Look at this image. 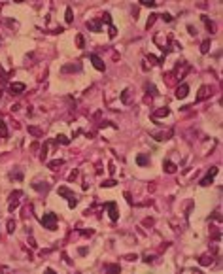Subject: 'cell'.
<instances>
[{"label":"cell","instance_id":"18","mask_svg":"<svg viewBox=\"0 0 223 274\" xmlns=\"http://www.w3.org/2000/svg\"><path fill=\"white\" fill-rule=\"evenodd\" d=\"M0 136H2V138H8V129H6V123L2 121V117H0Z\"/></svg>","mask_w":223,"mask_h":274},{"label":"cell","instance_id":"40","mask_svg":"<svg viewBox=\"0 0 223 274\" xmlns=\"http://www.w3.org/2000/svg\"><path fill=\"white\" fill-rule=\"evenodd\" d=\"M0 98H2V89H0Z\"/></svg>","mask_w":223,"mask_h":274},{"label":"cell","instance_id":"31","mask_svg":"<svg viewBox=\"0 0 223 274\" xmlns=\"http://www.w3.org/2000/svg\"><path fill=\"white\" fill-rule=\"evenodd\" d=\"M106 270H112V272H119V270H121V267H119V265H106Z\"/></svg>","mask_w":223,"mask_h":274},{"label":"cell","instance_id":"15","mask_svg":"<svg viewBox=\"0 0 223 274\" xmlns=\"http://www.w3.org/2000/svg\"><path fill=\"white\" fill-rule=\"evenodd\" d=\"M62 164H65V159H55V161H49V163H47V167L49 168H59V167H62Z\"/></svg>","mask_w":223,"mask_h":274},{"label":"cell","instance_id":"35","mask_svg":"<svg viewBox=\"0 0 223 274\" xmlns=\"http://www.w3.org/2000/svg\"><path fill=\"white\" fill-rule=\"evenodd\" d=\"M115 34H117V30H115V27H114V25H110V38H114Z\"/></svg>","mask_w":223,"mask_h":274},{"label":"cell","instance_id":"19","mask_svg":"<svg viewBox=\"0 0 223 274\" xmlns=\"http://www.w3.org/2000/svg\"><path fill=\"white\" fill-rule=\"evenodd\" d=\"M65 15H66V17H65L66 23H72V21H74V11H72V8H70V6L66 8V13H65Z\"/></svg>","mask_w":223,"mask_h":274},{"label":"cell","instance_id":"37","mask_svg":"<svg viewBox=\"0 0 223 274\" xmlns=\"http://www.w3.org/2000/svg\"><path fill=\"white\" fill-rule=\"evenodd\" d=\"M153 259H155L153 255H144V261H146V263H151V261H153Z\"/></svg>","mask_w":223,"mask_h":274},{"label":"cell","instance_id":"10","mask_svg":"<svg viewBox=\"0 0 223 274\" xmlns=\"http://www.w3.org/2000/svg\"><path fill=\"white\" fill-rule=\"evenodd\" d=\"M187 93H189V87H187L185 83H182V85L176 89V98H185Z\"/></svg>","mask_w":223,"mask_h":274},{"label":"cell","instance_id":"5","mask_svg":"<svg viewBox=\"0 0 223 274\" xmlns=\"http://www.w3.org/2000/svg\"><path fill=\"white\" fill-rule=\"evenodd\" d=\"M208 96H212V87H210V85H202L201 89H198L197 102H201V100H206Z\"/></svg>","mask_w":223,"mask_h":274},{"label":"cell","instance_id":"24","mask_svg":"<svg viewBox=\"0 0 223 274\" xmlns=\"http://www.w3.org/2000/svg\"><path fill=\"white\" fill-rule=\"evenodd\" d=\"M140 2H142V6H146V8H155L157 6L155 0H140Z\"/></svg>","mask_w":223,"mask_h":274},{"label":"cell","instance_id":"8","mask_svg":"<svg viewBox=\"0 0 223 274\" xmlns=\"http://www.w3.org/2000/svg\"><path fill=\"white\" fill-rule=\"evenodd\" d=\"M106 206H108V212H110V219H112V221H117V219H119L117 204H115L114 200H112V202H108V204H106Z\"/></svg>","mask_w":223,"mask_h":274},{"label":"cell","instance_id":"7","mask_svg":"<svg viewBox=\"0 0 223 274\" xmlns=\"http://www.w3.org/2000/svg\"><path fill=\"white\" fill-rule=\"evenodd\" d=\"M25 89H27V85H25V83H21V81H13L10 85L11 95H21V93H25Z\"/></svg>","mask_w":223,"mask_h":274},{"label":"cell","instance_id":"16","mask_svg":"<svg viewBox=\"0 0 223 274\" xmlns=\"http://www.w3.org/2000/svg\"><path fill=\"white\" fill-rule=\"evenodd\" d=\"M170 110L168 108H161V110H155L153 112V117H165V115H168Z\"/></svg>","mask_w":223,"mask_h":274},{"label":"cell","instance_id":"6","mask_svg":"<svg viewBox=\"0 0 223 274\" xmlns=\"http://www.w3.org/2000/svg\"><path fill=\"white\" fill-rule=\"evenodd\" d=\"M216 174H217V168H216V167H212V168H210V170H208V174H206L204 178L201 180V185H202V187H206V185H210V183H212V180H214V176H216Z\"/></svg>","mask_w":223,"mask_h":274},{"label":"cell","instance_id":"36","mask_svg":"<svg viewBox=\"0 0 223 274\" xmlns=\"http://www.w3.org/2000/svg\"><path fill=\"white\" fill-rule=\"evenodd\" d=\"M148 61H151V64H159V59H157V57H153V55H149Z\"/></svg>","mask_w":223,"mask_h":274},{"label":"cell","instance_id":"14","mask_svg":"<svg viewBox=\"0 0 223 274\" xmlns=\"http://www.w3.org/2000/svg\"><path fill=\"white\" fill-rule=\"evenodd\" d=\"M155 138L157 140H170V136H172V131H168V132H155Z\"/></svg>","mask_w":223,"mask_h":274},{"label":"cell","instance_id":"27","mask_svg":"<svg viewBox=\"0 0 223 274\" xmlns=\"http://www.w3.org/2000/svg\"><path fill=\"white\" fill-rule=\"evenodd\" d=\"M198 261H201V265H204V267H206V265H210V263H212V257H210V255H202Z\"/></svg>","mask_w":223,"mask_h":274},{"label":"cell","instance_id":"17","mask_svg":"<svg viewBox=\"0 0 223 274\" xmlns=\"http://www.w3.org/2000/svg\"><path fill=\"white\" fill-rule=\"evenodd\" d=\"M29 132H30L32 136H36V138H40V136L43 134V132H42V129H38V127H32V125L29 127Z\"/></svg>","mask_w":223,"mask_h":274},{"label":"cell","instance_id":"32","mask_svg":"<svg viewBox=\"0 0 223 274\" xmlns=\"http://www.w3.org/2000/svg\"><path fill=\"white\" fill-rule=\"evenodd\" d=\"M129 98H130V96H129V89H127V91H123V95H121V100H123L125 104H129Z\"/></svg>","mask_w":223,"mask_h":274},{"label":"cell","instance_id":"12","mask_svg":"<svg viewBox=\"0 0 223 274\" xmlns=\"http://www.w3.org/2000/svg\"><path fill=\"white\" fill-rule=\"evenodd\" d=\"M148 163H149V157L146 155V153H138L136 155V164L138 167H146Z\"/></svg>","mask_w":223,"mask_h":274},{"label":"cell","instance_id":"34","mask_svg":"<svg viewBox=\"0 0 223 274\" xmlns=\"http://www.w3.org/2000/svg\"><path fill=\"white\" fill-rule=\"evenodd\" d=\"M161 17H163V21H166V23H170V21H172V15H170V13H163Z\"/></svg>","mask_w":223,"mask_h":274},{"label":"cell","instance_id":"3","mask_svg":"<svg viewBox=\"0 0 223 274\" xmlns=\"http://www.w3.org/2000/svg\"><path fill=\"white\" fill-rule=\"evenodd\" d=\"M89 61H91V63H93V66H95V68H97V70H98V72H104V70H106V63H104V61H102V59H100V57H98V55H95V53H91V55H89Z\"/></svg>","mask_w":223,"mask_h":274},{"label":"cell","instance_id":"1","mask_svg":"<svg viewBox=\"0 0 223 274\" xmlns=\"http://www.w3.org/2000/svg\"><path fill=\"white\" fill-rule=\"evenodd\" d=\"M42 225L46 229H49V231H55V229H57V214H53V212L43 214L42 216Z\"/></svg>","mask_w":223,"mask_h":274},{"label":"cell","instance_id":"22","mask_svg":"<svg viewBox=\"0 0 223 274\" xmlns=\"http://www.w3.org/2000/svg\"><path fill=\"white\" fill-rule=\"evenodd\" d=\"M208 51H210V40H204L201 46V53H208Z\"/></svg>","mask_w":223,"mask_h":274},{"label":"cell","instance_id":"28","mask_svg":"<svg viewBox=\"0 0 223 274\" xmlns=\"http://www.w3.org/2000/svg\"><path fill=\"white\" fill-rule=\"evenodd\" d=\"M146 91L149 93V95H157V89H155V85H151V83L148 81L146 83Z\"/></svg>","mask_w":223,"mask_h":274},{"label":"cell","instance_id":"20","mask_svg":"<svg viewBox=\"0 0 223 274\" xmlns=\"http://www.w3.org/2000/svg\"><path fill=\"white\" fill-rule=\"evenodd\" d=\"M76 44H78L79 49H81V47H85V40H83L81 34H76Z\"/></svg>","mask_w":223,"mask_h":274},{"label":"cell","instance_id":"11","mask_svg":"<svg viewBox=\"0 0 223 274\" xmlns=\"http://www.w3.org/2000/svg\"><path fill=\"white\" fill-rule=\"evenodd\" d=\"M87 29H91V30H95V32H100L102 30V23L91 19V21H87Z\"/></svg>","mask_w":223,"mask_h":274},{"label":"cell","instance_id":"33","mask_svg":"<svg viewBox=\"0 0 223 274\" xmlns=\"http://www.w3.org/2000/svg\"><path fill=\"white\" fill-rule=\"evenodd\" d=\"M13 231H15V221L10 219L8 221V233H13Z\"/></svg>","mask_w":223,"mask_h":274},{"label":"cell","instance_id":"30","mask_svg":"<svg viewBox=\"0 0 223 274\" xmlns=\"http://www.w3.org/2000/svg\"><path fill=\"white\" fill-rule=\"evenodd\" d=\"M115 183H117V182H115V180H104V182H102L100 185H102V187H114Z\"/></svg>","mask_w":223,"mask_h":274},{"label":"cell","instance_id":"26","mask_svg":"<svg viewBox=\"0 0 223 274\" xmlns=\"http://www.w3.org/2000/svg\"><path fill=\"white\" fill-rule=\"evenodd\" d=\"M32 187L36 189V191H47V189H49V185H47V183H43V185H40V183H32Z\"/></svg>","mask_w":223,"mask_h":274},{"label":"cell","instance_id":"41","mask_svg":"<svg viewBox=\"0 0 223 274\" xmlns=\"http://www.w3.org/2000/svg\"><path fill=\"white\" fill-rule=\"evenodd\" d=\"M0 44H2V38H0Z\"/></svg>","mask_w":223,"mask_h":274},{"label":"cell","instance_id":"39","mask_svg":"<svg viewBox=\"0 0 223 274\" xmlns=\"http://www.w3.org/2000/svg\"><path fill=\"white\" fill-rule=\"evenodd\" d=\"M125 199H127V202H129V204H133V199H130V193H125Z\"/></svg>","mask_w":223,"mask_h":274},{"label":"cell","instance_id":"9","mask_svg":"<svg viewBox=\"0 0 223 274\" xmlns=\"http://www.w3.org/2000/svg\"><path fill=\"white\" fill-rule=\"evenodd\" d=\"M81 70V63L79 61H76V63H72V64H65V66H61V72H79Z\"/></svg>","mask_w":223,"mask_h":274},{"label":"cell","instance_id":"29","mask_svg":"<svg viewBox=\"0 0 223 274\" xmlns=\"http://www.w3.org/2000/svg\"><path fill=\"white\" fill-rule=\"evenodd\" d=\"M100 23H106V25H112V15L110 13H104L100 19Z\"/></svg>","mask_w":223,"mask_h":274},{"label":"cell","instance_id":"25","mask_svg":"<svg viewBox=\"0 0 223 274\" xmlns=\"http://www.w3.org/2000/svg\"><path fill=\"white\" fill-rule=\"evenodd\" d=\"M157 17H159V15L151 13V15H149V19H148V23H146V29H151V25L155 23V19H157Z\"/></svg>","mask_w":223,"mask_h":274},{"label":"cell","instance_id":"21","mask_svg":"<svg viewBox=\"0 0 223 274\" xmlns=\"http://www.w3.org/2000/svg\"><path fill=\"white\" fill-rule=\"evenodd\" d=\"M202 21H204V23H206V29H208L210 32H214V23H212V21H210V19H208V17H206V15H202Z\"/></svg>","mask_w":223,"mask_h":274},{"label":"cell","instance_id":"2","mask_svg":"<svg viewBox=\"0 0 223 274\" xmlns=\"http://www.w3.org/2000/svg\"><path fill=\"white\" fill-rule=\"evenodd\" d=\"M59 195L68 199V206L70 208H76V204H78V197H76V193H72L66 185H61V187H59Z\"/></svg>","mask_w":223,"mask_h":274},{"label":"cell","instance_id":"13","mask_svg":"<svg viewBox=\"0 0 223 274\" xmlns=\"http://www.w3.org/2000/svg\"><path fill=\"white\" fill-rule=\"evenodd\" d=\"M163 167H165V172H168V174H174V172H176V164H174L172 161H165Z\"/></svg>","mask_w":223,"mask_h":274},{"label":"cell","instance_id":"4","mask_svg":"<svg viewBox=\"0 0 223 274\" xmlns=\"http://www.w3.org/2000/svg\"><path fill=\"white\" fill-rule=\"evenodd\" d=\"M21 197H23V191H19V189H17V191H13V193L10 195V212H13L15 208H17L19 199H21Z\"/></svg>","mask_w":223,"mask_h":274},{"label":"cell","instance_id":"23","mask_svg":"<svg viewBox=\"0 0 223 274\" xmlns=\"http://www.w3.org/2000/svg\"><path fill=\"white\" fill-rule=\"evenodd\" d=\"M57 142H59V144H65V146H68V144H70V138H66L65 134H59V136H57Z\"/></svg>","mask_w":223,"mask_h":274},{"label":"cell","instance_id":"38","mask_svg":"<svg viewBox=\"0 0 223 274\" xmlns=\"http://www.w3.org/2000/svg\"><path fill=\"white\" fill-rule=\"evenodd\" d=\"M187 30H189V34H191V36H195V34H197V32H195V27H191V25L187 27Z\"/></svg>","mask_w":223,"mask_h":274}]
</instances>
